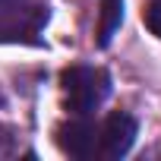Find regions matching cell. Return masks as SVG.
Listing matches in <instances>:
<instances>
[{
  "label": "cell",
  "mask_w": 161,
  "mask_h": 161,
  "mask_svg": "<svg viewBox=\"0 0 161 161\" xmlns=\"http://www.w3.org/2000/svg\"><path fill=\"white\" fill-rule=\"evenodd\" d=\"M142 22H145V29L161 41V0H152V3L142 10Z\"/></svg>",
  "instance_id": "cell-6"
},
{
  "label": "cell",
  "mask_w": 161,
  "mask_h": 161,
  "mask_svg": "<svg viewBox=\"0 0 161 161\" xmlns=\"http://www.w3.org/2000/svg\"><path fill=\"white\" fill-rule=\"evenodd\" d=\"M57 145L63 155L79 158V161L98 158V123L89 120V114H76L69 123L57 130Z\"/></svg>",
  "instance_id": "cell-4"
},
{
  "label": "cell",
  "mask_w": 161,
  "mask_h": 161,
  "mask_svg": "<svg viewBox=\"0 0 161 161\" xmlns=\"http://www.w3.org/2000/svg\"><path fill=\"white\" fill-rule=\"evenodd\" d=\"M13 152H16V133H13V126H7L0 120V158H7Z\"/></svg>",
  "instance_id": "cell-7"
},
{
  "label": "cell",
  "mask_w": 161,
  "mask_h": 161,
  "mask_svg": "<svg viewBox=\"0 0 161 161\" xmlns=\"http://www.w3.org/2000/svg\"><path fill=\"white\" fill-rule=\"evenodd\" d=\"M120 22H123V0H104L101 3V19H98V47L111 44Z\"/></svg>",
  "instance_id": "cell-5"
},
{
  "label": "cell",
  "mask_w": 161,
  "mask_h": 161,
  "mask_svg": "<svg viewBox=\"0 0 161 161\" xmlns=\"http://www.w3.org/2000/svg\"><path fill=\"white\" fill-rule=\"evenodd\" d=\"M136 133H139L136 117L126 111H114L111 117H104V123H98V158H104V161L123 158L133 148Z\"/></svg>",
  "instance_id": "cell-3"
},
{
  "label": "cell",
  "mask_w": 161,
  "mask_h": 161,
  "mask_svg": "<svg viewBox=\"0 0 161 161\" xmlns=\"http://www.w3.org/2000/svg\"><path fill=\"white\" fill-rule=\"evenodd\" d=\"M47 7L41 0H0V44H41Z\"/></svg>",
  "instance_id": "cell-2"
},
{
  "label": "cell",
  "mask_w": 161,
  "mask_h": 161,
  "mask_svg": "<svg viewBox=\"0 0 161 161\" xmlns=\"http://www.w3.org/2000/svg\"><path fill=\"white\" fill-rule=\"evenodd\" d=\"M60 92L69 114H95L111 95V76L101 66L76 63L60 73Z\"/></svg>",
  "instance_id": "cell-1"
}]
</instances>
